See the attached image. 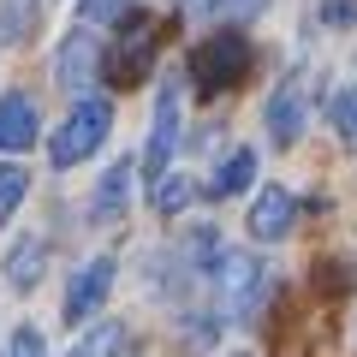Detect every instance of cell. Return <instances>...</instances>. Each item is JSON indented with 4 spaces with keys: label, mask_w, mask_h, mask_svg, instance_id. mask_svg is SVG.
<instances>
[{
    "label": "cell",
    "mask_w": 357,
    "mask_h": 357,
    "mask_svg": "<svg viewBox=\"0 0 357 357\" xmlns=\"http://www.w3.org/2000/svg\"><path fill=\"white\" fill-rule=\"evenodd\" d=\"M262 262L250 250H220L215 274H208V292H215V321H250L262 304Z\"/></svg>",
    "instance_id": "cell-1"
},
{
    "label": "cell",
    "mask_w": 357,
    "mask_h": 357,
    "mask_svg": "<svg viewBox=\"0 0 357 357\" xmlns=\"http://www.w3.org/2000/svg\"><path fill=\"white\" fill-rule=\"evenodd\" d=\"M107 131H114V107H107L102 96H84V102L60 119V131L48 137V161L60 167V173L77 167V161H89V155L107 143Z\"/></svg>",
    "instance_id": "cell-2"
},
{
    "label": "cell",
    "mask_w": 357,
    "mask_h": 357,
    "mask_svg": "<svg viewBox=\"0 0 357 357\" xmlns=\"http://www.w3.org/2000/svg\"><path fill=\"white\" fill-rule=\"evenodd\" d=\"M310 102H316V72H310V66H298V72H286L280 84H274V96H268V107H262V126H268V137L280 143V149H292V143L304 137Z\"/></svg>",
    "instance_id": "cell-3"
},
{
    "label": "cell",
    "mask_w": 357,
    "mask_h": 357,
    "mask_svg": "<svg viewBox=\"0 0 357 357\" xmlns=\"http://www.w3.org/2000/svg\"><path fill=\"white\" fill-rule=\"evenodd\" d=\"M178 119H185V84L167 77L161 96H155L149 149H143V173H149V178H167V161H173V149H178Z\"/></svg>",
    "instance_id": "cell-4"
},
{
    "label": "cell",
    "mask_w": 357,
    "mask_h": 357,
    "mask_svg": "<svg viewBox=\"0 0 357 357\" xmlns=\"http://www.w3.org/2000/svg\"><path fill=\"white\" fill-rule=\"evenodd\" d=\"M191 72H197V84H203V89H232L244 72H250V48H244L232 30H220V36H208L203 48H197Z\"/></svg>",
    "instance_id": "cell-5"
},
{
    "label": "cell",
    "mask_w": 357,
    "mask_h": 357,
    "mask_svg": "<svg viewBox=\"0 0 357 357\" xmlns=\"http://www.w3.org/2000/svg\"><path fill=\"white\" fill-rule=\"evenodd\" d=\"M114 274H119V262H114L107 250H102V256H89V262L72 274V286H66V321H72V328H77V321H89L96 310L107 304V292H114Z\"/></svg>",
    "instance_id": "cell-6"
},
{
    "label": "cell",
    "mask_w": 357,
    "mask_h": 357,
    "mask_svg": "<svg viewBox=\"0 0 357 357\" xmlns=\"http://www.w3.org/2000/svg\"><path fill=\"white\" fill-rule=\"evenodd\" d=\"M292 227H298V197H292V191H280V185L256 191V203H250V238L280 244Z\"/></svg>",
    "instance_id": "cell-7"
},
{
    "label": "cell",
    "mask_w": 357,
    "mask_h": 357,
    "mask_svg": "<svg viewBox=\"0 0 357 357\" xmlns=\"http://www.w3.org/2000/svg\"><path fill=\"white\" fill-rule=\"evenodd\" d=\"M131 185H137V161H114L102 173V185H96V197H89V220L96 227H114L131 208Z\"/></svg>",
    "instance_id": "cell-8"
},
{
    "label": "cell",
    "mask_w": 357,
    "mask_h": 357,
    "mask_svg": "<svg viewBox=\"0 0 357 357\" xmlns=\"http://www.w3.org/2000/svg\"><path fill=\"white\" fill-rule=\"evenodd\" d=\"M96 60H102V42H96V30H72V36L60 42V60H54V84L60 89H77L96 77Z\"/></svg>",
    "instance_id": "cell-9"
},
{
    "label": "cell",
    "mask_w": 357,
    "mask_h": 357,
    "mask_svg": "<svg viewBox=\"0 0 357 357\" xmlns=\"http://www.w3.org/2000/svg\"><path fill=\"white\" fill-rule=\"evenodd\" d=\"M36 131H42V119H36V102L30 96H0V155H13V149H30L36 143Z\"/></svg>",
    "instance_id": "cell-10"
},
{
    "label": "cell",
    "mask_w": 357,
    "mask_h": 357,
    "mask_svg": "<svg viewBox=\"0 0 357 357\" xmlns=\"http://www.w3.org/2000/svg\"><path fill=\"white\" fill-rule=\"evenodd\" d=\"M42 274H48V238L30 232V238H18L13 250H6V286H13V292H36Z\"/></svg>",
    "instance_id": "cell-11"
},
{
    "label": "cell",
    "mask_w": 357,
    "mask_h": 357,
    "mask_svg": "<svg viewBox=\"0 0 357 357\" xmlns=\"http://www.w3.org/2000/svg\"><path fill=\"white\" fill-rule=\"evenodd\" d=\"M250 185H256V155L250 149H232L227 161L215 167V178H208V197H215V203H220V197H244Z\"/></svg>",
    "instance_id": "cell-12"
},
{
    "label": "cell",
    "mask_w": 357,
    "mask_h": 357,
    "mask_svg": "<svg viewBox=\"0 0 357 357\" xmlns=\"http://www.w3.org/2000/svg\"><path fill=\"white\" fill-rule=\"evenodd\" d=\"M126 351V321H96V328L77 333V345L66 357H119Z\"/></svg>",
    "instance_id": "cell-13"
},
{
    "label": "cell",
    "mask_w": 357,
    "mask_h": 357,
    "mask_svg": "<svg viewBox=\"0 0 357 357\" xmlns=\"http://www.w3.org/2000/svg\"><path fill=\"white\" fill-rule=\"evenodd\" d=\"M24 197H30V173H24V167H13V161H0V227L18 215Z\"/></svg>",
    "instance_id": "cell-14"
},
{
    "label": "cell",
    "mask_w": 357,
    "mask_h": 357,
    "mask_svg": "<svg viewBox=\"0 0 357 357\" xmlns=\"http://www.w3.org/2000/svg\"><path fill=\"white\" fill-rule=\"evenodd\" d=\"M191 197H197V185H191L185 173L155 178V208H161V215H178V208H191Z\"/></svg>",
    "instance_id": "cell-15"
},
{
    "label": "cell",
    "mask_w": 357,
    "mask_h": 357,
    "mask_svg": "<svg viewBox=\"0 0 357 357\" xmlns=\"http://www.w3.org/2000/svg\"><path fill=\"white\" fill-rule=\"evenodd\" d=\"M328 119H333V131H340V137L357 149V84H351V89H333V102H328Z\"/></svg>",
    "instance_id": "cell-16"
},
{
    "label": "cell",
    "mask_w": 357,
    "mask_h": 357,
    "mask_svg": "<svg viewBox=\"0 0 357 357\" xmlns=\"http://www.w3.org/2000/svg\"><path fill=\"white\" fill-rule=\"evenodd\" d=\"M268 0H197V13H208V18H232V24H244V18H256Z\"/></svg>",
    "instance_id": "cell-17"
},
{
    "label": "cell",
    "mask_w": 357,
    "mask_h": 357,
    "mask_svg": "<svg viewBox=\"0 0 357 357\" xmlns=\"http://www.w3.org/2000/svg\"><path fill=\"white\" fill-rule=\"evenodd\" d=\"M36 24V0H6L0 6V36H24Z\"/></svg>",
    "instance_id": "cell-18"
},
{
    "label": "cell",
    "mask_w": 357,
    "mask_h": 357,
    "mask_svg": "<svg viewBox=\"0 0 357 357\" xmlns=\"http://www.w3.org/2000/svg\"><path fill=\"white\" fill-rule=\"evenodd\" d=\"M6 357H48V340H42V328H36V321L13 328V340H6Z\"/></svg>",
    "instance_id": "cell-19"
},
{
    "label": "cell",
    "mask_w": 357,
    "mask_h": 357,
    "mask_svg": "<svg viewBox=\"0 0 357 357\" xmlns=\"http://www.w3.org/2000/svg\"><path fill=\"white\" fill-rule=\"evenodd\" d=\"M126 6L131 0H77V18H84V24H114Z\"/></svg>",
    "instance_id": "cell-20"
},
{
    "label": "cell",
    "mask_w": 357,
    "mask_h": 357,
    "mask_svg": "<svg viewBox=\"0 0 357 357\" xmlns=\"http://www.w3.org/2000/svg\"><path fill=\"white\" fill-rule=\"evenodd\" d=\"M321 24L328 30H351L357 24V0H321Z\"/></svg>",
    "instance_id": "cell-21"
}]
</instances>
